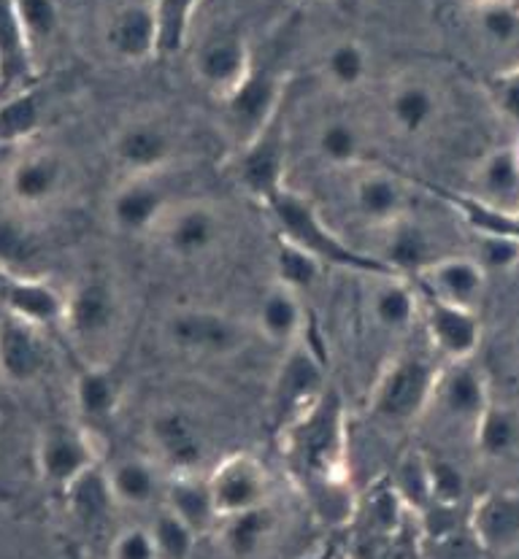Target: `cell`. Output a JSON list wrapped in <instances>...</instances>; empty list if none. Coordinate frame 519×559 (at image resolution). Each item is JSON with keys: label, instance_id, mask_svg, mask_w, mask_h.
<instances>
[{"label": "cell", "instance_id": "cell-32", "mask_svg": "<svg viewBox=\"0 0 519 559\" xmlns=\"http://www.w3.org/2000/svg\"><path fill=\"white\" fill-rule=\"evenodd\" d=\"M420 295L403 276L376 278L370 293V317L387 333H406L412 330L414 319L420 317Z\"/></svg>", "mask_w": 519, "mask_h": 559}, {"label": "cell", "instance_id": "cell-2", "mask_svg": "<svg viewBox=\"0 0 519 559\" xmlns=\"http://www.w3.org/2000/svg\"><path fill=\"white\" fill-rule=\"evenodd\" d=\"M266 209L268 214H271L273 225H276L279 238H287L295 247L306 249V252L317 257L325 267L357 271L370 278L396 276L379 257L365 254L361 249L352 247V243H346L344 238L322 219L317 205H314L309 198L300 195V192H293L290 187H284L279 195H273L271 201L266 203Z\"/></svg>", "mask_w": 519, "mask_h": 559}, {"label": "cell", "instance_id": "cell-40", "mask_svg": "<svg viewBox=\"0 0 519 559\" xmlns=\"http://www.w3.org/2000/svg\"><path fill=\"white\" fill-rule=\"evenodd\" d=\"M390 487L401 498V503L409 511L425 513L433 503V484H430V465H427V452H406L398 460L392 471Z\"/></svg>", "mask_w": 519, "mask_h": 559}, {"label": "cell", "instance_id": "cell-54", "mask_svg": "<svg viewBox=\"0 0 519 559\" xmlns=\"http://www.w3.org/2000/svg\"><path fill=\"white\" fill-rule=\"evenodd\" d=\"M460 3L465 5V9H471V5H479V3H487V0H460Z\"/></svg>", "mask_w": 519, "mask_h": 559}, {"label": "cell", "instance_id": "cell-21", "mask_svg": "<svg viewBox=\"0 0 519 559\" xmlns=\"http://www.w3.org/2000/svg\"><path fill=\"white\" fill-rule=\"evenodd\" d=\"M255 68L244 38L216 36L196 51V73L220 98L231 95Z\"/></svg>", "mask_w": 519, "mask_h": 559}, {"label": "cell", "instance_id": "cell-3", "mask_svg": "<svg viewBox=\"0 0 519 559\" xmlns=\"http://www.w3.org/2000/svg\"><path fill=\"white\" fill-rule=\"evenodd\" d=\"M441 368L420 355H401L381 370L370 392V414L387 427H409L433 406Z\"/></svg>", "mask_w": 519, "mask_h": 559}, {"label": "cell", "instance_id": "cell-8", "mask_svg": "<svg viewBox=\"0 0 519 559\" xmlns=\"http://www.w3.org/2000/svg\"><path fill=\"white\" fill-rule=\"evenodd\" d=\"M36 465L38 476L66 492L73 481L84 476L87 471L98 467V452H95L93 436L87 427L68 425L57 421L42 432L36 447Z\"/></svg>", "mask_w": 519, "mask_h": 559}, {"label": "cell", "instance_id": "cell-16", "mask_svg": "<svg viewBox=\"0 0 519 559\" xmlns=\"http://www.w3.org/2000/svg\"><path fill=\"white\" fill-rule=\"evenodd\" d=\"M211 495L220 519L233 516L249 509L266 506L268 498V473L252 454H231L211 471L209 476Z\"/></svg>", "mask_w": 519, "mask_h": 559}, {"label": "cell", "instance_id": "cell-45", "mask_svg": "<svg viewBox=\"0 0 519 559\" xmlns=\"http://www.w3.org/2000/svg\"><path fill=\"white\" fill-rule=\"evenodd\" d=\"M160 25V57L176 55L190 38L192 16L201 0H152Z\"/></svg>", "mask_w": 519, "mask_h": 559}, {"label": "cell", "instance_id": "cell-17", "mask_svg": "<svg viewBox=\"0 0 519 559\" xmlns=\"http://www.w3.org/2000/svg\"><path fill=\"white\" fill-rule=\"evenodd\" d=\"M438 408L449 416V419L460 421V425L471 427L482 419L493 397H489V384L484 370L471 359H455L447 368H441L436 384V397H433Z\"/></svg>", "mask_w": 519, "mask_h": 559}, {"label": "cell", "instance_id": "cell-36", "mask_svg": "<svg viewBox=\"0 0 519 559\" xmlns=\"http://www.w3.org/2000/svg\"><path fill=\"white\" fill-rule=\"evenodd\" d=\"M438 198H444L476 236H506L515 238L519 243V211H500L495 205L479 201V198L465 195V192L441 190V187H430Z\"/></svg>", "mask_w": 519, "mask_h": 559}, {"label": "cell", "instance_id": "cell-48", "mask_svg": "<svg viewBox=\"0 0 519 559\" xmlns=\"http://www.w3.org/2000/svg\"><path fill=\"white\" fill-rule=\"evenodd\" d=\"M14 5L33 49H36V44L49 41L60 27V9H57L55 0H14Z\"/></svg>", "mask_w": 519, "mask_h": 559}, {"label": "cell", "instance_id": "cell-15", "mask_svg": "<svg viewBox=\"0 0 519 559\" xmlns=\"http://www.w3.org/2000/svg\"><path fill=\"white\" fill-rule=\"evenodd\" d=\"M222 100H225L231 128L236 130L238 135H244V141H247L252 139L262 124L279 111V106L287 100V87H284V76L273 73L271 68L255 66L252 71H249V76Z\"/></svg>", "mask_w": 519, "mask_h": 559}, {"label": "cell", "instance_id": "cell-31", "mask_svg": "<svg viewBox=\"0 0 519 559\" xmlns=\"http://www.w3.org/2000/svg\"><path fill=\"white\" fill-rule=\"evenodd\" d=\"M479 201L500 211H519V154L517 146L489 152L476 170Z\"/></svg>", "mask_w": 519, "mask_h": 559}, {"label": "cell", "instance_id": "cell-51", "mask_svg": "<svg viewBox=\"0 0 519 559\" xmlns=\"http://www.w3.org/2000/svg\"><path fill=\"white\" fill-rule=\"evenodd\" d=\"M487 95L506 119L519 124V62L504 68V71H498L489 79Z\"/></svg>", "mask_w": 519, "mask_h": 559}, {"label": "cell", "instance_id": "cell-1", "mask_svg": "<svg viewBox=\"0 0 519 559\" xmlns=\"http://www.w3.org/2000/svg\"><path fill=\"white\" fill-rule=\"evenodd\" d=\"M295 478L309 489L325 513L350 506L346 498V411L335 390H328L304 416L282 432Z\"/></svg>", "mask_w": 519, "mask_h": 559}, {"label": "cell", "instance_id": "cell-37", "mask_svg": "<svg viewBox=\"0 0 519 559\" xmlns=\"http://www.w3.org/2000/svg\"><path fill=\"white\" fill-rule=\"evenodd\" d=\"M484 47L511 51L519 47V0H487L468 9Z\"/></svg>", "mask_w": 519, "mask_h": 559}, {"label": "cell", "instance_id": "cell-5", "mask_svg": "<svg viewBox=\"0 0 519 559\" xmlns=\"http://www.w3.org/2000/svg\"><path fill=\"white\" fill-rule=\"evenodd\" d=\"M66 328L79 349L90 357L117 341L122 328V298L117 284L101 273H90L68 293Z\"/></svg>", "mask_w": 519, "mask_h": 559}, {"label": "cell", "instance_id": "cell-6", "mask_svg": "<svg viewBox=\"0 0 519 559\" xmlns=\"http://www.w3.org/2000/svg\"><path fill=\"white\" fill-rule=\"evenodd\" d=\"M233 174H236L238 185L262 205L287 187L284 185V176H287V100L252 139L244 141Z\"/></svg>", "mask_w": 519, "mask_h": 559}, {"label": "cell", "instance_id": "cell-46", "mask_svg": "<svg viewBox=\"0 0 519 559\" xmlns=\"http://www.w3.org/2000/svg\"><path fill=\"white\" fill-rule=\"evenodd\" d=\"M150 533L155 538L157 559H190L192 551H196L198 533L170 509L157 513Z\"/></svg>", "mask_w": 519, "mask_h": 559}, {"label": "cell", "instance_id": "cell-44", "mask_svg": "<svg viewBox=\"0 0 519 559\" xmlns=\"http://www.w3.org/2000/svg\"><path fill=\"white\" fill-rule=\"evenodd\" d=\"M322 71L335 90L361 87L368 76V51L361 41H352V38L333 44L325 55Z\"/></svg>", "mask_w": 519, "mask_h": 559}, {"label": "cell", "instance_id": "cell-10", "mask_svg": "<svg viewBox=\"0 0 519 559\" xmlns=\"http://www.w3.org/2000/svg\"><path fill=\"white\" fill-rule=\"evenodd\" d=\"M68 179L71 170L60 154L49 150L27 152L5 170V192L20 209H47L60 201L68 190Z\"/></svg>", "mask_w": 519, "mask_h": 559}, {"label": "cell", "instance_id": "cell-53", "mask_svg": "<svg viewBox=\"0 0 519 559\" xmlns=\"http://www.w3.org/2000/svg\"><path fill=\"white\" fill-rule=\"evenodd\" d=\"M306 559H335V546H328V549H322L319 555L306 557Z\"/></svg>", "mask_w": 519, "mask_h": 559}, {"label": "cell", "instance_id": "cell-34", "mask_svg": "<svg viewBox=\"0 0 519 559\" xmlns=\"http://www.w3.org/2000/svg\"><path fill=\"white\" fill-rule=\"evenodd\" d=\"M47 106L38 90L25 87L0 98V146H20L44 128Z\"/></svg>", "mask_w": 519, "mask_h": 559}, {"label": "cell", "instance_id": "cell-18", "mask_svg": "<svg viewBox=\"0 0 519 559\" xmlns=\"http://www.w3.org/2000/svg\"><path fill=\"white\" fill-rule=\"evenodd\" d=\"M44 330L22 319L0 317V376L14 386H31L47 373L49 349Z\"/></svg>", "mask_w": 519, "mask_h": 559}, {"label": "cell", "instance_id": "cell-43", "mask_svg": "<svg viewBox=\"0 0 519 559\" xmlns=\"http://www.w3.org/2000/svg\"><path fill=\"white\" fill-rule=\"evenodd\" d=\"M317 154L333 168H355L363 157V139L346 119H330L317 133Z\"/></svg>", "mask_w": 519, "mask_h": 559}, {"label": "cell", "instance_id": "cell-42", "mask_svg": "<svg viewBox=\"0 0 519 559\" xmlns=\"http://www.w3.org/2000/svg\"><path fill=\"white\" fill-rule=\"evenodd\" d=\"M68 495V503H71L73 516L79 519L82 524H98L104 522L108 509H111L117 500H114L111 487H108V478L106 473H101L98 467L84 473L79 481H73L71 487L66 489Z\"/></svg>", "mask_w": 519, "mask_h": 559}, {"label": "cell", "instance_id": "cell-55", "mask_svg": "<svg viewBox=\"0 0 519 559\" xmlns=\"http://www.w3.org/2000/svg\"><path fill=\"white\" fill-rule=\"evenodd\" d=\"M517 146V154H519V144H515Z\"/></svg>", "mask_w": 519, "mask_h": 559}, {"label": "cell", "instance_id": "cell-27", "mask_svg": "<svg viewBox=\"0 0 519 559\" xmlns=\"http://www.w3.org/2000/svg\"><path fill=\"white\" fill-rule=\"evenodd\" d=\"M352 203H355L357 216L374 227H390L392 222L406 216V190L387 170L357 176L352 187Z\"/></svg>", "mask_w": 519, "mask_h": 559}, {"label": "cell", "instance_id": "cell-52", "mask_svg": "<svg viewBox=\"0 0 519 559\" xmlns=\"http://www.w3.org/2000/svg\"><path fill=\"white\" fill-rule=\"evenodd\" d=\"M108 559H157L155 538L144 527H128L111 540Z\"/></svg>", "mask_w": 519, "mask_h": 559}, {"label": "cell", "instance_id": "cell-25", "mask_svg": "<svg viewBox=\"0 0 519 559\" xmlns=\"http://www.w3.org/2000/svg\"><path fill=\"white\" fill-rule=\"evenodd\" d=\"M73 403L84 427H98L114 419L122 403V381L117 370L104 362H90L73 379Z\"/></svg>", "mask_w": 519, "mask_h": 559}, {"label": "cell", "instance_id": "cell-19", "mask_svg": "<svg viewBox=\"0 0 519 559\" xmlns=\"http://www.w3.org/2000/svg\"><path fill=\"white\" fill-rule=\"evenodd\" d=\"M0 308L38 330L66 324L68 295H62L47 276H0Z\"/></svg>", "mask_w": 519, "mask_h": 559}, {"label": "cell", "instance_id": "cell-22", "mask_svg": "<svg viewBox=\"0 0 519 559\" xmlns=\"http://www.w3.org/2000/svg\"><path fill=\"white\" fill-rule=\"evenodd\" d=\"M416 278L425 293L465 308H476L487 284V273L473 257H441Z\"/></svg>", "mask_w": 519, "mask_h": 559}, {"label": "cell", "instance_id": "cell-33", "mask_svg": "<svg viewBox=\"0 0 519 559\" xmlns=\"http://www.w3.org/2000/svg\"><path fill=\"white\" fill-rule=\"evenodd\" d=\"M0 276H44L42 243L20 216L0 214Z\"/></svg>", "mask_w": 519, "mask_h": 559}, {"label": "cell", "instance_id": "cell-13", "mask_svg": "<svg viewBox=\"0 0 519 559\" xmlns=\"http://www.w3.org/2000/svg\"><path fill=\"white\" fill-rule=\"evenodd\" d=\"M176 135L155 119H135L119 128L111 141V157L128 176L163 174L176 159Z\"/></svg>", "mask_w": 519, "mask_h": 559}, {"label": "cell", "instance_id": "cell-20", "mask_svg": "<svg viewBox=\"0 0 519 559\" xmlns=\"http://www.w3.org/2000/svg\"><path fill=\"white\" fill-rule=\"evenodd\" d=\"M106 47L122 62H146L160 57V25L152 0H133L111 14Z\"/></svg>", "mask_w": 519, "mask_h": 559}, {"label": "cell", "instance_id": "cell-41", "mask_svg": "<svg viewBox=\"0 0 519 559\" xmlns=\"http://www.w3.org/2000/svg\"><path fill=\"white\" fill-rule=\"evenodd\" d=\"M322 273L325 265L317 257L290 243L287 238H279L276 249H273V276H276V284H284V287L295 289V293H304V289L317 287Z\"/></svg>", "mask_w": 519, "mask_h": 559}, {"label": "cell", "instance_id": "cell-39", "mask_svg": "<svg viewBox=\"0 0 519 559\" xmlns=\"http://www.w3.org/2000/svg\"><path fill=\"white\" fill-rule=\"evenodd\" d=\"M519 443V419L515 411L489 403L482 419L473 425V447L484 460L509 457Z\"/></svg>", "mask_w": 519, "mask_h": 559}, {"label": "cell", "instance_id": "cell-29", "mask_svg": "<svg viewBox=\"0 0 519 559\" xmlns=\"http://www.w3.org/2000/svg\"><path fill=\"white\" fill-rule=\"evenodd\" d=\"M387 114L396 130L406 139L427 133L438 117V95L433 84L422 79H406L398 82L387 95Z\"/></svg>", "mask_w": 519, "mask_h": 559}, {"label": "cell", "instance_id": "cell-47", "mask_svg": "<svg viewBox=\"0 0 519 559\" xmlns=\"http://www.w3.org/2000/svg\"><path fill=\"white\" fill-rule=\"evenodd\" d=\"M427 465H430V484H433V503L463 506L468 495V478L463 467L441 454L427 452Z\"/></svg>", "mask_w": 519, "mask_h": 559}, {"label": "cell", "instance_id": "cell-4", "mask_svg": "<svg viewBox=\"0 0 519 559\" xmlns=\"http://www.w3.org/2000/svg\"><path fill=\"white\" fill-rule=\"evenodd\" d=\"M163 335L170 349L190 357L225 359L247 349L249 330L236 317L216 308L187 306L165 317Z\"/></svg>", "mask_w": 519, "mask_h": 559}, {"label": "cell", "instance_id": "cell-11", "mask_svg": "<svg viewBox=\"0 0 519 559\" xmlns=\"http://www.w3.org/2000/svg\"><path fill=\"white\" fill-rule=\"evenodd\" d=\"M170 209L174 203H170V187L163 170V174L150 176H128V181L111 195L108 216L119 233L141 236V233L157 230Z\"/></svg>", "mask_w": 519, "mask_h": 559}, {"label": "cell", "instance_id": "cell-26", "mask_svg": "<svg viewBox=\"0 0 519 559\" xmlns=\"http://www.w3.org/2000/svg\"><path fill=\"white\" fill-rule=\"evenodd\" d=\"M471 530L484 551L519 544V492H487L471 506Z\"/></svg>", "mask_w": 519, "mask_h": 559}, {"label": "cell", "instance_id": "cell-9", "mask_svg": "<svg viewBox=\"0 0 519 559\" xmlns=\"http://www.w3.org/2000/svg\"><path fill=\"white\" fill-rule=\"evenodd\" d=\"M165 252L179 260H198L220 247L225 238V222L214 205L203 201L176 203L157 225Z\"/></svg>", "mask_w": 519, "mask_h": 559}, {"label": "cell", "instance_id": "cell-49", "mask_svg": "<svg viewBox=\"0 0 519 559\" xmlns=\"http://www.w3.org/2000/svg\"><path fill=\"white\" fill-rule=\"evenodd\" d=\"M484 546L473 535L471 524L455 530V533L441 535V538L425 540V555L422 559H482Z\"/></svg>", "mask_w": 519, "mask_h": 559}, {"label": "cell", "instance_id": "cell-23", "mask_svg": "<svg viewBox=\"0 0 519 559\" xmlns=\"http://www.w3.org/2000/svg\"><path fill=\"white\" fill-rule=\"evenodd\" d=\"M385 230L387 238L381 243V252L376 257L396 276H422L433 262L441 260L436 252V241H433V236L420 222H412L409 216H403V219L392 222Z\"/></svg>", "mask_w": 519, "mask_h": 559}, {"label": "cell", "instance_id": "cell-14", "mask_svg": "<svg viewBox=\"0 0 519 559\" xmlns=\"http://www.w3.org/2000/svg\"><path fill=\"white\" fill-rule=\"evenodd\" d=\"M420 311L430 344L447 357V362L476 355L479 344H482V322H479L476 308L447 304V300L425 293L420 298Z\"/></svg>", "mask_w": 519, "mask_h": 559}, {"label": "cell", "instance_id": "cell-24", "mask_svg": "<svg viewBox=\"0 0 519 559\" xmlns=\"http://www.w3.org/2000/svg\"><path fill=\"white\" fill-rule=\"evenodd\" d=\"M33 87V44L14 0H0V98Z\"/></svg>", "mask_w": 519, "mask_h": 559}, {"label": "cell", "instance_id": "cell-50", "mask_svg": "<svg viewBox=\"0 0 519 559\" xmlns=\"http://www.w3.org/2000/svg\"><path fill=\"white\" fill-rule=\"evenodd\" d=\"M473 260L487 273H504L519 265V243L506 236H479Z\"/></svg>", "mask_w": 519, "mask_h": 559}, {"label": "cell", "instance_id": "cell-28", "mask_svg": "<svg viewBox=\"0 0 519 559\" xmlns=\"http://www.w3.org/2000/svg\"><path fill=\"white\" fill-rule=\"evenodd\" d=\"M304 324L306 311L300 304V293L273 282L262 295L258 308V328L262 338L282 346V349H290L304 335Z\"/></svg>", "mask_w": 519, "mask_h": 559}, {"label": "cell", "instance_id": "cell-38", "mask_svg": "<svg viewBox=\"0 0 519 559\" xmlns=\"http://www.w3.org/2000/svg\"><path fill=\"white\" fill-rule=\"evenodd\" d=\"M225 527H222V544L231 551L236 559L255 557L262 549L268 538L273 533V524H276V516L266 506H258V509H249L241 513H233V516L222 519Z\"/></svg>", "mask_w": 519, "mask_h": 559}, {"label": "cell", "instance_id": "cell-35", "mask_svg": "<svg viewBox=\"0 0 519 559\" xmlns=\"http://www.w3.org/2000/svg\"><path fill=\"white\" fill-rule=\"evenodd\" d=\"M106 478L114 500L122 506H130V509L150 506L160 492L157 467L144 457L117 460L106 471Z\"/></svg>", "mask_w": 519, "mask_h": 559}, {"label": "cell", "instance_id": "cell-7", "mask_svg": "<svg viewBox=\"0 0 519 559\" xmlns=\"http://www.w3.org/2000/svg\"><path fill=\"white\" fill-rule=\"evenodd\" d=\"M325 392H328L325 368L317 352L300 341L284 349V359L279 362L271 384V403H268L276 436H282L298 416H304Z\"/></svg>", "mask_w": 519, "mask_h": 559}, {"label": "cell", "instance_id": "cell-30", "mask_svg": "<svg viewBox=\"0 0 519 559\" xmlns=\"http://www.w3.org/2000/svg\"><path fill=\"white\" fill-rule=\"evenodd\" d=\"M165 509H170L176 516L185 519L198 535L209 533L220 522L209 476H201V471L170 473V481L165 487Z\"/></svg>", "mask_w": 519, "mask_h": 559}, {"label": "cell", "instance_id": "cell-12", "mask_svg": "<svg viewBox=\"0 0 519 559\" xmlns=\"http://www.w3.org/2000/svg\"><path fill=\"white\" fill-rule=\"evenodd\" d=\"M152 452L170 473H198L207 460V438L187 411L160 408L146 425Z\"/></svg>", "mask_w": 519, "mask_h": 559}]
</instances>
